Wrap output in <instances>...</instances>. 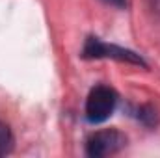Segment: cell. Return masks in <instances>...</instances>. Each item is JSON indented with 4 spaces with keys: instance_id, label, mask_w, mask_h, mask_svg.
<instances>
[{
    "instance_id": "cell-1",
    "label": "cell",
    "mask_w": 160,
    "mask_h": 158,
    "mask_svg": "<svg viewBox=\"0 0 160 158\" xmlns=\"http://www.w3.org/2000/svg\"><path fill=\"white\" fill-rule=\"evenodd\" d=\"M82 58L86 60H101V58H110V60H118V62H127V63H134V65H142L147 67V63L143 62V58L128 48H123L118 45H108L99 37H88L82 48Z\"/></svg>"
},
{
    "instance_id": "cell-2",
    "label": "cell",
    "mask_w": 160,
    "mask_h": 158,
    "mask_svg": "<svg viewBox=\"0 0 160 158\" xmlns=\"http://www.w3.org/2000/svg\"><path fill=\"white\" fill-rule=\"evenodd\" d=\"M118 93L110 86H95L86 99V117L89 123H104L116 110Z\"/></svg>"
},
{
    "instance_id": "cell-3",
    "label": "cell",
    "mask_w": 160,
    "mask_h": 158,
    "mask_svg": "<svg viewBox=\"0 0 160 158\" xmlns=\"http://www.w3.org/2000/svg\"><path fill=\"white\" fill-rule=\"evenodd\" d=\"M127 145V136L116 128H104L91 134L86 140V155L91 158H102L118 155Z\"/></svg>"
},
{
    "instance_id": "cell-4",
    "label": "cell",
    "mask_w": 160,
    "mask_h": 158,
    "mask_svg": "<svg viewBox=\"0 0 160 158\" xmlns=\"http://www.w3.org/2000/svg\"><path fill=\"white\" fill-rule=\"evenodd\" d=\"M15 147V136L8 123L0 121V156H8Z\"/></svg>"
},
{
    "instance_id": "cell-5",
    "label": "cell",
    "mask_w": 160,
    "mask_h": 158,
    "mask_svg": "<svg viewBox=\"0 0 160 158\" xmlns=\"http://www.w3.org/2000/svg\"><path fill=\"white\" fill-rule=\"evenodd\" d=\"M138 119H140L145 126H155V125L158 123V114H157V110H155L153 106L145 104V106H142V108L138 110Z\"/></svg>"
},
{
    "instance_id": "cell-6",
    "label": "cell",
    "mask_w": 160,
    "mask_h": 158,
    "mask_svg": "<svg viewBox=\"0 0 160 158\" xmlns=\"http://www.w3.org/2000/svg\"><path fill=\"white\" fill-rule=\"evenodd\" d=\"M149 2V9L157 15V17H160V0H147Z\"/></svg>"
},
{
    "instance_id": "cell-7",
    "label": "cell",
    "mask_w": 160,
    "mask_h": 158,
    "mask_svg": "<svg viewBox=\"0 0 160 158\" xmlns=\"http://www.w3.org/2000/svg\"><path fill=\"white\" fill-rule=\"evenodd\" d=\"M102 2L108 6H114V7H125L127 6V0H102Z\"/></svg>"
}]
</instances>
